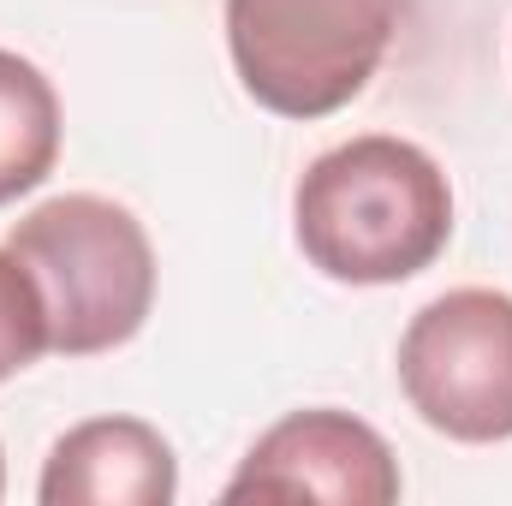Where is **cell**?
I'll return each instance as SVG.
<instances>
[{
    "label": "cell",
    "mask_w": 512,
    "mask_h": 506,
    "mask_svg": "<svg viewBox=\"0 0 512 506\" xmlns=\"http://www.w3.org/2000/svg\"><path fill=\"white\" fill-rule=\"evenodd\" d=\"M292 233L328 280L393 286L447 251L453 191L429 149L405 137H352L304 167L292 191Z\"/></svg>",
    "instance_id": "6da1fadb"
},
{
    "label": "cell",
    "mask_w": 512,
    "mask_h": 506,
    "mask_svg": "<svg viewBox=\"0 0 512 506\" xmlns=\"http://www.w3.org/2000/svg\"><path fill=\"white\" fill-rule=\"evenodd\" d=\"M6 251L30 268L48 304V340L60 358H96L137 340L155 304V251L126 203L72 191L12 221Z\"/></svg>",
    "instance_id": "7a4b0ae2"
},
{
    "label": "cell",
    "mask_w": 512,
    "mask_h": 506,
    "mask_svg": "<svg viewBox=\"0 0 512 506\" xmlns=\"http://www.w3.org/2000/svg\"><path fill=\"white\" fill-rule=\"evenodd\" d=\"M405 0H227L233 72L256 108L322 120L364 96Z\"/></svg>",
    "instance_id": "3957f363"
},
{
    "label": "cell",
    "mask_w": 512,
    "mask_h": 506,
    "mask_svg": "<svg viewBox=\"0 0 512 506\" xmlns=\"http://www.w3.org/2000/svg\"><path fill=\"white\" fill-rule=\"evenodd\" d=\"M399 387L447 441L512 435V292L459 286L423 304L399 340Z\"/></svg>",
    "instance_id": "277c9868"
},
{
    "label": "cell",
    "mask_w": 512,
    "mask_h": 506,
    "mask_svg": "<svg viewBox=\"0 0 512 506\" xmlns=\"http://www.w3.org/2000/svg\"><path fill=\"white\" fill-rule=\"evenodd\" d=\"M227 501H334L393 506L399 465L387 441L352 411H292L280 417L227 483Z\"/></svg>",
    "instance_id": "5b68a950"
},
{
    "label": "cell",
    "mask_w": 512,
    "mask_h": 506,
    "mask_svg": "<svg viewBox=\"0 0 512 506\" xmlns=\"http://www.w3.org/2000/svg\"><path fill=\"white\" fill-rule=\"evenodd\" d=\"M42 506H167L179 465L161 429L137 417H90L66 429L42 471Z\"/></svg>",
    "instance_id": "8992f818"
},
{
    "label": "cell",
    "mask_w": 512,
    "mask_h": 506,
    "mask_svg": "<svg viewBox=\"0 0 512 506\" xmlns=\"http://www.w3.org/2000/svg\"><path fill=\"white\" fill-rule=\"evenodd\" d=\"M60 161V96L12 48H0V209L36 191Z\"/></svg>",
    "instance_id": "52a82bcc"
},
{
    "label": "cell",
    "mask_w": 512,
    "mask_h": 506,
    "mask_svg": "<svg viewBox=\"0 0 512 506\" xmlns=\"http://www.w3.org/2000/svg\"><path fill=\"white\" fill-rule=\"evenodd\" d=\"M42 352H54L42 286L30 280V268L12 251H0V381L30 370Z\"/></svg>",
    "instance_id": "ba28073f"
},
{
    "label": "cell",
    "mask_w": 512,
    "mask_h": 506,
    "mask_svg": "<svg viewBox=\"0 0 512 506\" xmlns=\"http://www.w3.org/2000/svg\"><path fill=\"white\" fill-rule=\"evenodd\" d=\"M0 489H6V471H0Z\"/></svg>",
    "instance_id": "9c48e42d"
}]
</instances>
